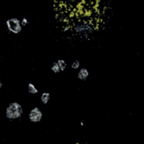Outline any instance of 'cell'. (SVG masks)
Segmentation results:
<instances>
[{
	"label": "cell",
	"mask_w": 144,
	"mask_h": 144,
	"mask_svg": "<svg viewBox=\"0 0 144 144\" xmlns=\"http://www.w3.org/2000/svg\"><path fill=\"white\" fill-rule=\"evenodd\" d=\"M28 91L31 94H36L38 92V90L32 83H30L28 86Z\"/></svg>",
	"instance_id": "obj_7"
},
{
	"label": "cell",
	"mask_w": 144,
	"mask_h": 144,
	"mask_svg": "<svg viewBox=\"0 0 144 144\" xmlns=\"http://www.w3.org/2000/svg\"><path fill=\"white\" fill-rule=\"evenodd\" d=\"M80 62L78 61H76L73 63L71 65V68L74 70H77L80 67Z\"/></svg>",
	"instance_id": "obj_10"
},
{
	"label": "cell",
	"mask_w": 144,
	"mask_h": 144,
	"mask_svg": "<svg viewBox=\"0 0 144 144\" xmlns=\"http://www.w3.org/2000/svg\"><path fill=\"white\" fill-rule=\"evenodd\" d=\"M50 95L48 92L43 93L41 96V100L44 104H47L50 101Z\"/></svg>",
	"instance_id": "obj_6"
},
{
	"label": "cell",
	"mask_w": 144,
	"mask_h": 144,
	"mask_svg": "<svg viewBox=\"0 0 144 144\" xmlns=\"http://www.w3.org/2000/svg\"><path fill=\"white\" fill-rule=\"evenodd\" d=\"M3 86V84L1 82H0V89L2 88Z\"/></svg>",
	"instance_id": "obj_12"
},
{
	"label": "cell",
	"mask_w": 144,
	"mask_h": 144,
	"mask_svg": "<svg viewBox=\"0 0 144 144\" xmlns=\"http://www.w3.org/2000/svg\"><path fill=\"white\" fill-rule=\"evenodd\" d=\"M43 117V113L40 108L35 107L30 112L28 117L30 121L34 123L40 122L42 120Z\"/></svg>",
	"instance_id": "obj_4"
},
{
	"label": "cell",
	"mask_w": 144,
	"mask_h": 144,
	"mask_svg": "<svg viewBox=\"0 0 144 144\" xmlns=\"http://www.w3.org/2000/svg\"><path fill=\"white\" fill-rule=\"evenodd\" d=\"M75 31L78 34H83L84 36H86L89 33L94 31V28L91 24L88 23H82L78 24L74 28Z\"/></svg>",
	"instance_id": "obj_3"
},
{
	"label": "cell",
	"mask_w": 144,
	"mask_h": 144,
	"mask_svg": "<svg viewBox=\"0 0 144 144\" xmlns=\"http://www.w3.org/2000/svg\"><path fill=\"white\" fill-rule=\"evenodd\" d=\"M6 25L7 29L10 33L15 34L20 33L23 29L21 20L16 17L8 19L6 21Z\"/></svg>",
	"instance_id": "obj_2"
},
{
	"label": "cell",
	"mask_w": 144,
	"mask_h": 144,
	"mask_svg": "<svg viewBox=\"0 0 144 144\" xmlns=\"http://www.w3.org/2000/svg\"><path fill=\"white\" fill-rule=\"evenodd\" d=\"M89 72L86 68H81L78 73V79L81 80H86L89 77Z\"/></svg>",
	"instance_id": "obj_5"
},
{
	"label": "cell",
	"mask_w": 144,
	"mask_h": 144,
	"mask_svg": "<svg viewBox=\"0 0 144 144\" xmlns=\"http://www.w3.org/2000/svg\"><path fill=\"white\" fill-rule=\"evenodd\" d=\"M81 125H82V126H83L84 125L83 123L82 122H81Z\"/></svg>",
	"instance_id": "obj_13"
},
{
	"label": "cell",
	"mask_w": 144,
	"mask_h": 144,
	"mask_svg": "<svg viewBox=\"0 0 144 144\" xmlns=\"http://www.w3.org/2000/svg\"><path fill=\"white\" fill-rule=\"evenodd\" d=\"M23 113V107L16 101L11 103L6 108L5 115L8 119L12 121L19 119Z\"/></svg>",
	"instance_id": "obj_1"
},
{
	"label": "cell",
	"mask_w": 144,
	"mask_h": 144,
	"mask_svg": "<svg viewBox=\"0 0 144 144\" xmlns=\"http://www.w3.org/2000/svg\"><path fill=\"white\" fill-rule=\"evenodd\" d=\"M57 63L58 64L59 66L60 67L61 71H63L65 70L67 67V63L63 59H58L57 61Z\"/></svg>",
	"instance_id": "obj_8"
},
{
	"label": "cell",
	"mask_w": 144,
	"mask_h": 144,
	"mask_svg": "<svg viewBox=\"0 0 144 144\" xmlns=\"http://www.w3.org/2000/svg\"><path fill=\"white\" fill-rule=\"evenodd\" d=\"M51 69V70L53 71V72H54V73H58L61 71L58 64L57 62H55L53 63Z\"/></svg>",
	"instance_id": "obj_9"
},
{
	"label": "cell",
	"mask_w": 144,
	"mask_h": 144,
	"mask_svg": "<svg viewBox=\"0 0 144 144\" xmlns=\"http://www.w3.org/2000/svg\"><path fill=\"white\" fill-rule=\"evenodd\" d=\"M21 25L23 27L26 26L29 23L28 19L25 17H24L21 20Z\"/></svg>",
	"instance_id": "obj_11"
}]
</instances>
